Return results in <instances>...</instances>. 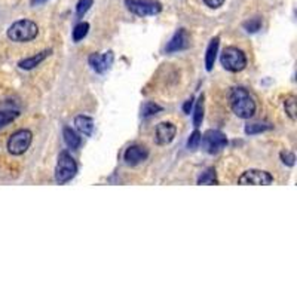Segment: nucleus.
Returning <instances> with one entry per match:
<instances>
[{"mask_svg": "<svg viewBox=\"0 0 297 297\" xmlns=\"http://www.w3.org/2000/svg\"><path fill=\"white\" fill-rule=\"evenodd\" d=\"M231 109L241 119H250L256 113V101L244 88H234L229 95Z\"/></svg>", "mask_w": 297, "mask_h": 297, "instance_id": "f257e3e1", "label": "nucleus"}, {"mask_svg": "<svg viewBox=\"0 0 297 297\" xmlns=\"http://www.w3.org/2000/svg\"><path fill=\"white\" fill-rule=\"evenodd\" d=\"M39 33V27L36 22L30 19H19L15 21L9 29H8V37L12 42H30Z\"/></svg>", "mask_w": 297, "mask_h": 297, "instance_id": "f03ea898", "label": "nucleus"}, {"mask_svg": "<svg viewBox=\"0 0 297 297\" xmlns=\"http://www.w3.org/2000/svg\"><path fill=\"white\" fill-rule=\"evenodd\" d=\"M220 61H221V65L226 70H229L232 73L242 72L247 67V57H245L244 51H241V49L235 47L224 48Z\"/></svg>", "mask_w": 297, "mask_h": 297, "instance_id": "7ed1b4c3", "label": "nucleus"}, {"mask_svg": "<svg viewBox=\"0 0 297 297\" xmlns=\"http://www.w3.org/2000/svg\"><path fill=\"white\" fill-rule=\"evenodd\" d=\"M78 172V165L75 162V159L70 156L67 152H61L58 156V162H57V168H55V180L57 183L64 185L67 181H70Z\"/></svg>", "mask_w": 297, "mask_h": 297, "instance_id": "20e7f679", "label": "nucleus"}, {"mask_svg": "<svg viewBox=\"0 0 297 297\" xmlns=\"http://www.w3.org/2000/svg\"><path fill=\"white\" fill-rule=\"evenodd\" d=\"M201 143L203 146V150L210 155H217L220 153L226 144H227V139L226 135L219 131V129H208L202 137H201Z\"/></svg>", "mask_w": 297, "mask_h": 297, "instance_id": "39448f33", "label": "nucleus"}, {"mask_svg": "<svg viewBox=\"0 0 297 297\" xmlns=\"http://www.w3.org/2000/svg\"><path fill=\"white\" fill-rule=\"evenodd\" d=\"M129 12L137 16L157 15L162 11V5L157 0H125Z\"/></svg>", "mask_w": 297, "mask_h": 297, "instance_id": "423d86ee", "label": "nucleus"}, {"mask_svg": "<svg viewBox=\"0 0 297 297\" xmlns=\"http://www.w3.org/2000/svg\"><path fill=\"white\" fill-rule=\"evenodd\" d=\"M33 141L32 131L29 129H19L11 135V139L8 140V150L11 155H22L24 152H27V149L30 147Z\"/></svg>", "mask_w": 297, "mask_h": 297, "instance_id": "0eeeda50", "label": "nucleus"}, {"mask_svg": "<svg viewBox=\"0 0 297 297\" xmlns=\"http://www.w3.org/2000/svg\"><path fill=\"white\" fill-rule=\"evenodd\" d=\"M238 183L239 185H253V186H267V185L273 183V177L267 171L248 170L238 178Z\"/></svg>", "mask_w": 297, "mask_h": 297, "instance_id": "6e6552de", "label": "nucleus"}, {"mask_svg": "<svg viewBox=\"0 0 297 297\" xmlns=\"http://www.w3.org/2000/svg\"><path fill=\"white\" fill-rule=\"evenodd\" d=\"M149 156V150L146 146H141V144H132L126 149L124 159L128 165H139L143 161H146Z\"/></svg>", "mask_w": 297, "mask_h": 297, "instance_id": "1a4fd4ad", "label": "nucleus"}, {"mask_svg": "<svg viewBox=\"0 0 297 297\" xmlns=\"http://www.w3.org/2000/svg\"><path fill=\"white\" fill-rule=\"evenodd\" d=\"M175 132H177V128L171 122H161L156 126V131H155V140L157 144L161 146H165V144H170L174 137H175Z\"/></svg>", "mask_w": 297, "mask_h": 297, "instance_id": "9d476101", "label": "nucleus"}, {"mask_svg": "<svg viewBox=\"0 0 297 297\" xmlns=\"http://www.w3.org/2000/svg\"><path fill=\"white\" fill-rule=\"evenodd\" d=\"M189 45H190V37H189L188 32L185 29H180L178 32L172 36L171 40L168 42V45L165 48V51L168 54H172V52H178V51L188 49Z\"/></svg>", "mask_w": 297, "mask_h": 297, "instance_id": "9b49d317", "label": "nucleus"}, {"mask_svg": "<svg viewBox=\"0 0 297 297\" xmlns=\"http://www.w3.org/2000/svg\"><path fill=\"white\" fill-rule=\"evenodd\" d=\"M89 65L93 67V70L97 73H104L110 65L113 63V52L109 51L106 54H93L89 57Z\"/></svg>", "mask_w": 297, "mask_h": 297, "instance_id": "f8f14e48", "label": "nucleus"}, {"mask_svg": "<svg viewBox=\"0 0 297 297\" xmlns=\"http://www.w3.org/2000/svg\"><path fill=\"white\" fill-rule=\"evenodd\" d=\"M219 45H220V39L219 37H214L210 45L207 48V55H205V68L208 72L213 70L214 67V63H216V58H217V52H219Z\"/></svg>", "mask_w": 297, "mask_h": 297, "instance_id": "ddd939ff", "label": "nucleus"}, {"mask_svg": "<svg viewBox=\"0 0 297 297\" xmlns=\"http://www.w3.org/2000/svg\"><path fill=\"white\" fill-rule=\"evenodd\" d=\"M75 125H76V128H78L83 135H88V137H89V135H93V132H94V121H93V118H89V116H83V115L76 116Z\"/></svg>", "mask_w": 297, "mask_h": 297, "instance_id": "4468645a", "label": "nucleus"}, {"mask_svg": "<svg viewBox=\"0 0 297 297\" xmlns=\"http://www.w3.org/2000/svg\"><path fill=\"white\" fill-rule=\"evenodd\" d=\"M49 54H51V51H42V52L33 55L30 58H26V60L19 61L18 65H19V68H22V70H32V68H34L36 65H39V64L42 63Z\"/></svg>", "mask_w": 297, "mask_h": 297, "instance_id": "2eb2a0df", "label": "nucleus"}, {"mask_svg": "<svg viewBox=\"0 0 297 297\" xmlns=\"http://www.w3.org/2000/svg\"><path fill=\"white\" fill-rule=\"evenodd\" d=\"M63 137H64V141H65V144H67L70 149H78L79 146H80V143H82L80 137L78 135V132H76L75 129L68 128V126H67V128H64Z\"/></svg>", "mask_w": 297, "mask_h": 297, "instance_id": "dca6fc26", "label": "nucleus"}, {"mask_svg": "<svg viewBox=\"0 0 297 297\" xmlns=\"http://www.w3.org/2000/svg\"><path fill=\"white\" fill-rule=\"evenodd\" d=\"M273 125L270 124H260V122H256V124H248L245 126V134L248 135H256V134H260V132H265V131H269L272 129Z\"/></svg>", "mask_w": 297, "mask_h": 297, "instance_id": "f3484780", "label": "nucleus"}, {"mask_svg": "<svg viewBox=\"0 0 297 297\" xmlns=\"http://www.w3.org/2000/svg\"><path fill=\"white\" fill-rule=\"evenodd\" d=\"M203 121V95H201L196 101V106H195V113H193V125L201 126Z\"/></svg>", "mask_w": 297, "mask_h": 297, "instance_id": "a211bd4d", "label": "nucleus"}, {"mask_svg": "<svg viewBox=\"0 0 297 297\" xmlns=\"http://www.w3.org/2000/svg\"><path fill=\"white\" fill-rule=\"evenodd\" d=\"M284 109H285V113L290 116L291 121H296V97L294 95H288L285 98Z\"/></svg>", "mask_w": 297, "mask_h": 297, "instance_id": "6ab92c4d", "label": "nucleus"}, {"mask_svg": "<svg viewBox=\"0 0 297 297\" xmlns=\"http://www.w3.org/2000/svg\"><path fill=\"white\" fill-rule=\"evenodd\" d=\"M219 181H217V177H216V171L213 170V168H210V170H207V171L203 172L202 175L198 178V185H217Z\"/></svg>", "mask_w": 297, "mask_h": 297, "instance_id": "aec40b11", "label": "nucleus"}, {"mask_svg": "<svg viewBox=\"0 0 297 297\" xmlns=\"http://www.w3.org/2000/svg\"><path fill=\"white\" fill-rule=\"evenodd\" d=\"M89 32V24L88 22H79L78 26L73 30V40L75 42H80Z\"/></svg>", "mask_w": 297, "mask_h": 297, "instance_id": "412c9836", "label": "nucleus"}, {"mask_svg": "<svg viewBox=\"0 0 297 297\" xmlns=\"http://www.w3.org/2000/svg\"><path fill=\"white\" fill-rule=\"evenodd\" d=\"M162 110L161 106H157L156 103H153V101H147V103H144V106H143V109H141V115L144 116V118H149V116H153V115H156Z\"/></svg>", "mask_w": 297, "mask_h": 297, "instance_id": "4be33fe9", "label": "nucleus"}, {"mask_svg": "<svg viewBox=\"0 0 297 297\" xmlns=\"http://www.w3.org/2000/svg\"><path fill=\"white\" fill-rule=\"evenodd\" d=\"M93 3H94V0H79L78 5H76V14H78L79 18H82L91 9Z\"/></svg>", "mask_w": 297, "mask_h": 297, "instance_id": "5701e85b", "label": "nucleus"}, {"mask_svg": "<svg viewBox=\"0 0 297 297\" xmlns=\"http://www.w3.org/2000/svg\"><path fill=\"white\" fill-rule=\"evenodd\" d=\"M201 137H202V134H201L198 129H195V131L192 132V135L189 137L188 140V147L190 150H196V149L199 147V144H201Z\"/></svg>", "mask_w": 297, "mask_h": 297, "instance_id": "b1692460", "label": "nucleus"}, {"mask_svg": "<svg viewBox=\"0 0 297 297\" xmlns=\"http://www.w3.org/2000/svg\"><path fill=\"white\" fill-rule=\"evenodd\" d=\"M16 118H18L16 111H0V128L11 124L12 121H15Z\"/></svg>", "mask_w": 297, "mask_h": 297, "instance_id": "393cba45", "label": "nucleus"}, {"mask_svg": "<svg viewBox=\"0 0 297 297\" xmlns=\"http://www.w3.org/2000/svg\"><path fill=\"white\" fill-rule=\"evenodd\" d=\"M262 27V19L260 18H253L250 21H245L244 22V29L248 33H256L260 30Z\"/></svg>", "mask_w": 297, "mask_h": 297, "instance_id": "a878e982", "label": "nucleus"}, {"mask_svg": "<svg viewBox=\"0 0 297 297\" xmlns=\"http://www.w3.org/2000/svg\"><path fill=\"white\" fill-rule=\"evenodd\" d=\"M281 159L285 165L293 167V165H294V161H296V156H294V153H291V152H281Z\"/></svg>", "mask_w": 297, "mask_h": 297, "instance_id": "bb28decb", "label": "nucleus"}, {"mask_svg": "<svg viewBox=\"0 0 297 297\" xmlns=\"http://www.w3.org/2000/svg\"><path fill=\"white\" fill-rule=\"evenodd\" d=\"M203 2H205L207 6H210L213 9H217V8H220L224 3V0H203Z\"/></svg>", "mask_w": 297, "mask_h": 297, "instance_id": "cd10ccee", "label": "nucleus"}, {"mask_svg": "<svg viewBox=\"0 0 297 297\" xmlns=\"http://www.w3.org/2000/svg\"><path fill=\"white\" fill-rule=\"evenodd\" d=\"M192 106H193V98H189L188 101L185 103V106H183V111L189 115L190 113V110H192Z\"/></svg>", "mask_w": 297, "mask_h": 297, "instance_id": "c85d7f7f", "label": "nucleus"}, {"mask_svg": "<svg viewBox=\"0 0 297 297\" xmlns=\"http://www.w3.org/2000/svg\"><path fill=\"white\" fill-rule=\"evenodd\" d=\"M43 2H47V0H32L30 3L32 5H39V3H43Z\"/></svg>", "mask_w": 297, "mask_h": 297, "instance_id": "c756f323", "label": "nucleus"}]
</instances>
